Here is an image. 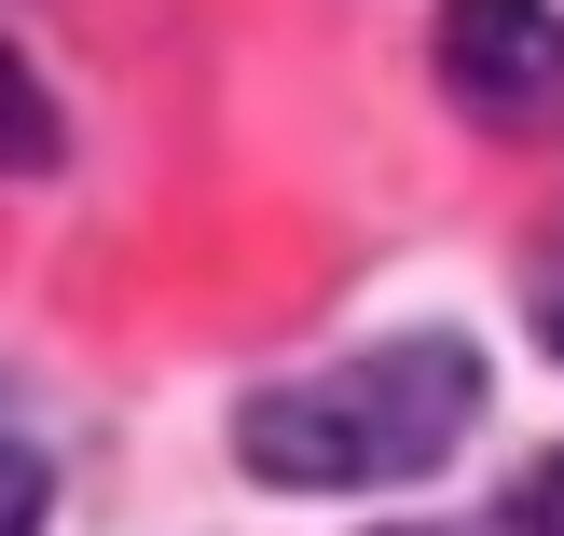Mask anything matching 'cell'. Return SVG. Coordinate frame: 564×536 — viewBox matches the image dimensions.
Returning <instances> with one entry per match:
<instances>
[{"instance_id": "cell-1", "label": "cell", "mask_w": 564, "mask_h": 536, "mask_svg": "<svg viewBox=\"0 0 564 536\" xmlns=\"http://www.w3.org/2000/svg\"><path fill=\"white\" fill-rule=\"evenodd\" d=\"M468 427H482V358L455 330H400V344L262 385L235 413V455L290 495H372V482H427Z\"/></svg>"}, {"instance_id": "cell-2", "label": "cell", "mask_w": 564, "mask_h": 536, "mask_svg": "<svg viewBox=\"0 0 564 536\" xmlns=\"http://www.w3.org/2000/svg\"><path fill=\"white\" fill-rule=\"evenodd\" d=\"M441 83H455V110L510 138L564 124V14L551 0H441Z\"/></svg>"}, {"instance_id": "cell-3", "label": "cell", "mask_w": 564, "mask_h": 536, "mask_svg": "<svg viewBox=\"0 0 564 536\" xmlns=\"http://www.w3.org/2000/svg\"><path fill=\"white\" fill-rule=\"evenodd\" d=\"M42 152H55V110H42V83L0 55V179H14V165H42Z\"/></svg>"}, {"instance_id": "cell-4", "label": "cell", "mask_w": 564, "mask_h": 536, "mask_svg": "<svg viewBox=\"0 0 564 536\" xmlns=\"http://www.w3.org/2000/svg\"><path fill=\"white\" fill-rule=\"evenodd\" d=\"M28 523H42V455L0 440V536H28Z\"/></svg>"}, {"instance_id": "cell-5", "label": "cell", "mask_w": 564, "mask_h": 536, "mask_svg": "<svg viewBox=\"0 0 564 536\" xmlns=\"http://www.w3.org/2000/svg\"><path fill=\"white\" fill-rule=\"evenodd\" d=\"M510 536H564V455H538V482L510 495Z\"/></svg>"}, {"instance_id": "cell-6", "label": "cell", "mask_w": 564, "mask_h": 536, "mask_svg": "<svg viewBox=\"0 0 564 536\" xmlns=\"http://www.w3.org/2000/svg\"><path fill=\"white\" fill-rule=\"evenodd\" d=\"M538 330H551V344H564V248H551V262H538Z\"/></svg>"}]
</instances>
